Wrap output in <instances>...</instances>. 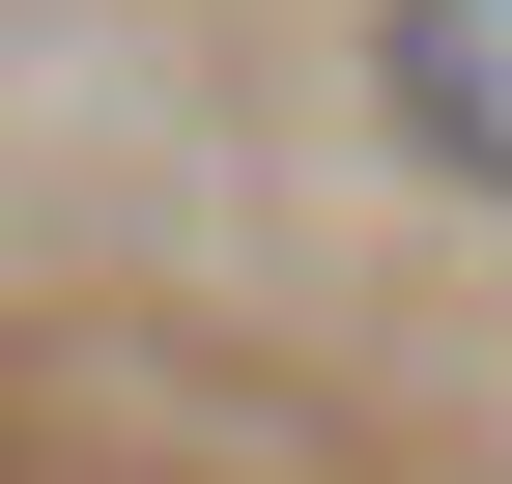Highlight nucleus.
I'll list each match as a JSON object with an SVG mask.
<instances>
[{"label": "nucleus", "mask_w": 512, "mask_h": 484, "mask_svg": "<svg viewBox=\"0 0 512 484\" xmlns=\"http://www.w3.org/2000/svg\"><path fill=\"white\" fill-rule=\"evenodd\" d=\"M399 114H427V171L512 200V0H399Z\"/></svg>", "instance_id": "nucleus-1"}]
</instances>
